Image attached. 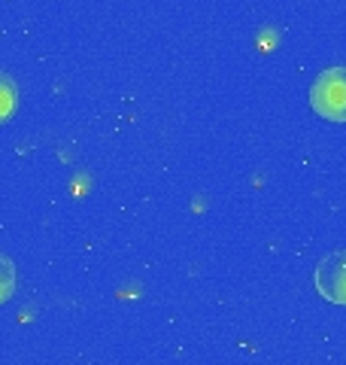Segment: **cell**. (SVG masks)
<instances>
[{"instance_id":"277c9868","label":"cell","mask_w":346,"mask_h":365,"mask_svg":"<svg viewBox=\"0 0 346 365\" xmlns=\"http://www.w3.org/2000/svg\"><path fill=\"white\" fill-rule=\"evenodd\" d=\"M13 292H16V265L9 256L0 253V304L13 299Z\"/></svg>"},{"instance_id":"3957f363","label":"cell","mask_w":346,"mask_h":365,"mask_svg":"<svg viewBox=\"0 0 346 365\" xmlns=\"http://www.w3.org/2000/svg\"><path fill=\"white\" fill-rule=\"evenodd\" d=\"M19 107V86L16 79L0 71V122H6Z\"/></svg>"},{"instance_id":"7a4b0ae2","label":"cell","mask_w":346,"mask_h":365,"mask_svg":"<svg viewBox=\"0 0 346 365\" xmlns=\"http://www.w3.org/2000/svg\"><path fill=\"white\" fill-rule=\"evenodd\" d=\"M313 283L319 295L328 304H343L346 307V250H337V253H328L325 259L316 265Z\"/></svg>"},{"instance_id":"6da1fadb","label":"cell","mask_w":346,"mask_h":365,"mask_svg":"<svg viewBox=\"0 0 346 365\" xmlns=\"http://www.w3.org/2000/svg\"><path fill=\"white\" fill-rule=\"evenodd\" d=\"M310 107L328 122H346V67H328L316 76Z\"/></svg>"}]
</instances>
